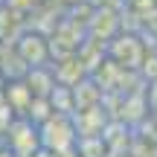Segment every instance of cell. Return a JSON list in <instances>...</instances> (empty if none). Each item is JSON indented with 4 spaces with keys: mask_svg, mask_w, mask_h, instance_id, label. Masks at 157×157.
<instances>
[{
    "mask_svg": "<svg viewBox=\"0 0 157 157\" xmlns=\"http://www.w3.org/2000/svg\"><path fill=\"white\" fill-rule=\"evenodd\" d=\"M38 134H41V148L50 154H67L78 143V131L70 113H52L50 119L38 125Z\"/></svg>",
    "mask_w": 157,
    "mask_h": 157,
    "instance_id": "1",
    "label": "cell"
},
{
    "mask_svg": "<svg viewBox=\"0 0 157 157\" xmlns=\"http://www.w3.org/2000/svg\"><path fill=\"white\" fill-rule=\"evenodd\" d=\"M6 148H9L15 157H29L32 151L41 148V134L38 125L26 117H15L6 128Z\"/></svg>",
    "mask_w": 157,
    "mask_h": 157,
    "instance_id": "3",
    "label": "cell"
},
{
    "mask_svg": "<svg viewBox=\"0 0 157 157\" xmlns=\"http://www.w3.org/2000/svg\"><path fill=\"white\" fill-rule=\"evenodd\" d=\"M0 6H3V0H0Z\"/></svg>",
    "mask_w": 157,
    "mask_h": 157,
    "instance_id": "8",
    "label": "cell"
},
{
    "mask_svg": "<svg viewBox=\"0 0 157 157\" xmlns=\"http://www.w3.org/2000/svg\"><path fill=\"white\" fill-rule=\"evenodd\" d=\"M15 52L21 56V61L29 67H41L52 58V50H50V38L38 29H23V35L15 41Z\"/></svg>",
    "mask_w": 157,
    "mask_h": 157,
    "instance_id": "4",
    "label": "cell"
},
{
    "mask_svg": "<svg viewBox=\"0 0 157 157\" xmlns=\"http://www.w3.org/2000/svg\"><path fill=\"white\" fill-rule=\"evenodd\" d=\"M146 44H143L140 35L134 32H122L117 35V38H111L105 44V56L111 58L113 64H119L122 70H137L143 64V58H146Z\"/></svg>",
    "mask_w": 157,
    "mask_h": 157,
    "instance_id": "2",
    "label": "cell"
},
{
    "mask_svg": "<svg viewBox=\"0 0 157 157\" xmlns=\"http://www.w3.org/2000/svg\"><path fill=\"white\" fill-rule=\"evenodd\" d=\"M23 82L29 84L32 96H41V99H50V93L56 90V73H52L50 64H41V67H29L23 73Z\"/></svg>",
    "mask_w": 157,
    "mask_h": 157,
    "instance_id": "6",
    "label": "cell"
},
{
    "mask_svg": "<svg viewBox=\"0 0 157 157\" xmlns=\"http://www.w3.org/2000/svg\"><path fill=\"white\" fill-rule=\"evenodd\" d=\"M32 90H29V84L23 82V78H6V96L3 102L9 105V111L15 113V117H26L29 105H32Z\"/></svg>",
    "mask_w": 157,
    "mask_h": 157,
    "instance_id": "5",
    "label": "cell"
},
{
    "mask_svg": "<svg viewBox=\"0 0 157 157\" xmlns=\"http://www.w3.org/2000/svg\"><path fill=\"white\" fill-rule=\"evenodd\" d=\"M3 96H6V76L0 73V105H3Z\"/></svg>",
    "mask_w": 157,
    "mask_h": 157,
    "instance_id": "7",
    "label": "cell"
}]
</instances>
